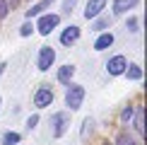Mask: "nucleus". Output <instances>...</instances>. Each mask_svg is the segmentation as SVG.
Returning a JSON list of instances; mask_svg holds the SVG:
<instances>
[{"label": "nucleus", "mask_w": 147, "mask_h": 145, "mask_svg": "<svg viewBox=\"0 0 147 145\" xmlns=\"http://www.w3.org/2000/svg\"><path fill=\"white\" fill-rule=\"evenodd\" d=\"M82 102H84V87L82 85H68V89H65V106L70 111H77L82 106Z\"/></svg>", "instance_id": "obj_1"}, {"label": "nucleus", "mask_w": 147, "mask_h": 145, "mask_svg": "<svg viewBox=\"0 0 147 145\" xmlns=\"http://www.w3.org/2000/svg\"><path fill=\"white\" fill-rule=\"evenodd\" d=\"M70 123V116L65 111H58L51 116V126H53V138H63L65 136V128Z\"/></svg>", "instance_id": "obj_2"}, {"label": "nucleus", "mask_w": 147, "mask_h": 145, "mask_svg": "<svg viewBox=\"0 0 147 145\" xmlns=\"http://www.w3.org/2000/svg\"><path fill=\"white\" fill-rule=\"evenodd\" d=\"M58 24H60V17H58V15H44V17L39 20V27H36V29H39L41 36H48L53 29L58 27Z\"/></svg>", "instance_id": "obj_3"}, {"label": "nucleus", "mask_w": 147, "mask_h": 145, "mask_svg": "<svg viewBox=\"0 0 147 145\" xmlns=\"http://www.w3.org/2000/svg\"><path fill=\"white\" fill-rule=\"evenodd\" d=\"M53 60H56V51H53L51 46H41L39 60H36V68H39V70H48V68L53 65Z\"/></svg>", "instance_id": "obj_4"}, {"label": "nucleus", "mask_w": 147, "mask_h": 145, "mask_svg": "<svg viewBox=\"0 0 147 145\" xmlns=\"http://www.w3.org/2000/svg\"><path fill=\"white\" fill-rule=\"evenodd\" d=\"M125 65H128V58L125 56H113V58L106 60V72H109V75H123Z\"/></svg>", "instance_id": "obj_5"}, {"label": "nucleus", "mask_w": 147, "mask_h": 145, "mask_svg": "<svg viewBox=\"0 0 147 145\" xmlns=\"http://www.w3.org/2000/svg\"><path fill=\"white\" fill-rule=\"evenodd\" d=\"M51 102H53V89L51 87H39L36 89V94H34V106L36 109H44Z\"/></svg>", "instance_id": "obj_6"}, {"label": "nucleus", "mask_w": 147, "mask_h": 145, "mask_svg": "<svg viewBox=\"0 0 147 145\" xmlns=\"http://www.w3.org/2000/svg\"><path fill=\"white\" fill-rule=\"evenodd\" d=\"M106 3H109V0H89V3L84 5V17H87V20L96 17L104 7H106Z\"/></svg>", "instance_id": "obj_7"}, {"label": "nucleus", "mask_w": 147, "mask_h": 145, "mask_svg": "<svg viewBox=\"0 0 147 145\" xmlns=\"http://www.w3.org/2000/svg\"><path fill=\"white\" fill-rule=\"evenodd\" d=\"M72 75H75V65H72V63H68V65H60V68H58V72H56L58 82H60V85H65V87L70 85Z\"/></svg>", "instance_id": "obj_8"}, {"label": "nucleus", "mask_w": 147, "mask_h": 145, "mask_svg": "<svg viewBox=\"0 0 147 145\" xmlns=\"http://www.w3.org/2000/svg\"><path fill=\"white\" fill-rule=\"evenodd\" d=\"M80 39V27H68V29H63V34H60V44L63 46H72L75 41Z\"/></svg>", "instance_id": "obj_9"}, {"label": "nucleus", "mask_w": 147, "mask_h": 145, "mask_svg": "<svg viewBox=\"0 0 147 145\" xmlns=\"http://www.w3.org/2000/svg\"><path fill=\"white\" fill-rule=\"evenodd\" d=\"M135 5H140V0H113L111 10H113V15H125V12L133 10Z\"/></svg>", "instance_id": "obj_10"}, {"label": "nucleus", "mask_w": 147, "mask_h": 145, "mask_svg": "<svg viewBox=\"0 0 147 145\" xmlns=\"http://www.w3.org/2000/svg\"><path fill=\"white\" fill-rule=\"evenodd\" d=\"M113 39H116V36H113L111 32H106V34H101L99 39L94 41V51H104V48H109V46L113 44Z\"/></svg>", "instance_id": "obj_11"}, {"label": "nucleus", "mask_w": 147, "mask_h": 145, "mask_svg": "<svg viewBox=\"0 0 147 145\" xmlns=\"http://www.w3.org/2000/svg\"><path fill=\"white\" fill-rule=\"evenodd\" d=\"M133 121H135L138 133H140V136H145V109H142V106L133 111Z\"/></svg>", "instance_id": "obj_12"}, {"label": "nucleus", "mask_w": 147, "mask_h": 145, "mask_svg": "<svg viewBox=\"0 0 147 145\" xmlns=\"http://www.w3.org/2000/svg\"><path fill=\"white\" fill-rule=\"evenodd\" d=\"M51 3H53V0H41V3L32 5V7L27 10V20H32V17H36V15H39V12H44V10H46V7H48V5H51Z\"/></svg>", "instance_id": "obj_13"}, {"label": "nucleus", "mask_w": 147, "mask_h": 145, "mask_svg": "<svg viewBox=\"0 0 147 145\" xmlns=\"http://www.w3.org/2000/svg\"><path fill=\"white\" fill-rule=\"evenodd\" d=\"M123 75H128V80H140V77H142V70H140V65H135V63H128Z\"/></svg>", "instance_id": "obj_14"}, {"label": "nucleus", "mask_w": 147, "mask_h": 145, "mask_svg": "<svg viewBox=\"0 0 147 145\" xmlns=\"http://www.w3.org/2000/svg\"><path fill=\"white\" fill-rule=\"evenodd\" d=\"M20 140H22V136L12 131V133H5V138H3V145H17Z\"/></svg>", "instance_id": "obj_15"}, {"label": "nucleus", "mask_w": 147, "mask_h": 145, "mask_svg": "<svg viewBox=\"0 0 147 145\" xmlns=\"http://www.w3.org/2000/svg\"><path fill=\"white\" fill-rule=\"evenodd\" d=\"M116 145H138V143L133 140V138L128 136V133H121V136H118V140H116Z\"/></svg>", "instance_id": "obj_16"}, {"label": "nucleus", "mask_w": 147, "mask_h": 145, "mask_svg": "<svg viewBox=\"0 0 147 145\" xmlns=\"http://www.w3.org/2000/svg\"><path fill=\"white\" fill-rule=\"evenodd\" d=\"M20 34H22V36H29V34H34V24H32V22H24L22 27H20Z\"/></svg>", "instance_id": "obj_17"}, {"label": "nucleus", "mask_w": 147, "mask_h": 145, "mask_svg": "<svg viewBox=\"0 0 147 145\" xmlns=\"http://www.w3.org/2000/svg\"><path fill=\"white\" fill-rule=\"evenodd\" d=\"M133 111H135L133 106H125V109H123V114H121V121H125V123H128V121L133 119Z\"/></svg>", "instance_id": "obj_18"}, {"label": "nucleus", "mask_w": 147, "mask_h": 145, "mask_svg": "<svg viewBox=\"0 0 147 145\" xmlns=\"http://www.w3.org/2000/svg\"><path fill=\"white\" fill-rule=\"evenodd\" d=\"M7 12H10L7 0H0V20H5V17H7Z\"/></svg>", "instance_id": "obj_19"}, {"label": "nucleus", "mask_w": 147, "mask_h": 145, "mask_svg": "<svg viewBox=\"0 0 147 145\" xmlns=\"http://www.w3.org/2000/svg\"><path fill=\"white\" fill-rule=\"evenodd\" d=\"M36 123H39V114H32V116L27 119V128H34Z\"/></svg>", "instance_id": "obj_20"}, {"label": "nucleus", "mask_w": 147, "mask_h": 145, "mask_svg": "<svg viewBox=\"0 0 147 145\" xmlns=\"http://www.w3.org/2000/svg\"><path fill=\"white\" fill-rule=\"evenodd\" d=\"M113 20H106V17H104V20H99V22H94V29H104V27H109V24H111Z\"/></svg>", "instance_id": "obj_21"}, {"label": "nucleus", "mask_w": 147, "mask_h": 145, "mask_svg": "<svg viewBox=\"0 0 147 145\" xmlns=\"http://www.w3.org/2000/svg\"><path fill=\"white\" fill-rule=\"evenodd\" d=\"M75 5H77V0H65L63 10H65V12H72V10H75Z\"/></svg>", "instance_id": "obj_22"}, {"label": "nucleus", "mask_w": 147, "mask_h": 145, "mask_svg": "<svg viewBox=\"0 0 147 145\" xmlns=\"http://www.w3.org/2000/svg\"><path fill=\"white\" fill-rule=\"evenodd\" d=\"M138 17H130V22H128V29H130V32H138Z\"/></svg>", "instance_id": "obj_23"}, {"label": "nucleus", "mask_w": 147, "mask_h": 145, "mask_svg": "<svg viewBox=\"0 0 147 145\" xmlns=\"http://www.w3.org/2000/svg\"><path fill=\"white\" fill-rule=\"evenodd\" d=\"M89 131H92V121H84V126H82V136L89 138Z\"/></svg>", "instance_id": "obj_24"}, {"label": "nucleus", "mask_w": 147, "mask_h": 145, "mask_svg": "<svg viewBox=\"0 0 147 145\" xmlns=\"http://www.w3.org/2000/svg\"><path fill=\"white\" fill-rule=\"evenodd\" d=\"M7 5H10V7H17V5H20V0H7Z\"/></svg>", "instance_id": "obj_25"}, {"label": "nucleus", "mask_w": 147, "mask_h": 145, "mask_svg": "<svg viewBox=\"0 0 147 145\" xmlns=\"http://www.w3.org/2000/svg\"><path fill=\"white\" fill-rule=\"evenodd\" d=\"M3 72H5V63H0V75H3Z\"/></svg>", "instance_id": "obj_26"}, {"label": "nucleus", "mask_w": 147, "mask_h": 145, "mask_svg": "<svg viewBox=\"0 0 147 145\" xmlns=\"http://www.w3.org/2000/svg\"><path fill=\"white\" fill-rule=\"evenodd\" d=\"M104 145H111V143H104Z\"/></svg>", "instance_id": "obj_27"}]
</instances>
